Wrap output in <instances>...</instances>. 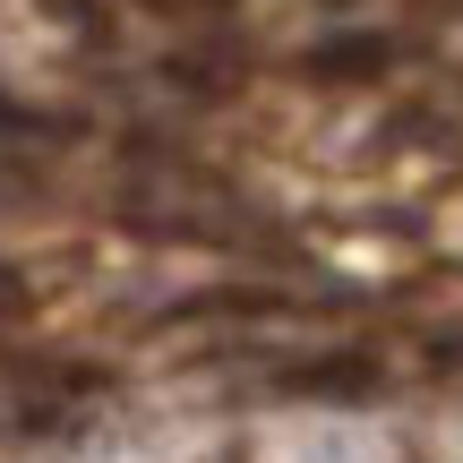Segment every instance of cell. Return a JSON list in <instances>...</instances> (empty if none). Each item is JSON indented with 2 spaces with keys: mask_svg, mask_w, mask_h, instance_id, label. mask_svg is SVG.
I'll return each instance as SVG.
<instances>
[{
  "mask_svg": "<svg viewBox=\"0 0 463 463\" xmlns=\"http://www.w3.org/2000/svg\"><path fill=\"white\" fill-rule=\"evenodd\" d=\"M395 61H403L395 34H326V43H309L300 69L317 86H369V78H395Z\"/></svg>",
  "mask_w": 463,
  "mask_h": 463,
  "instance_id": "6da1fadb",
  "label": "cell"
},
{
  "mask_svg": "<svg viewBox=\"0 0 463 463\" xmlns=\"http://www.w3.org/2000/svg\"><path fill=\"white\" fill-rule=\"evenodd\" d=\"M146 9H164V17H206V26H215L232 0H146Z\"/></svg>",
  "mask_w": 463,
  "mask_h": 463,
  "instance_id": "7a4b0ae2",
  "label": "cell"
}]
</instances>
